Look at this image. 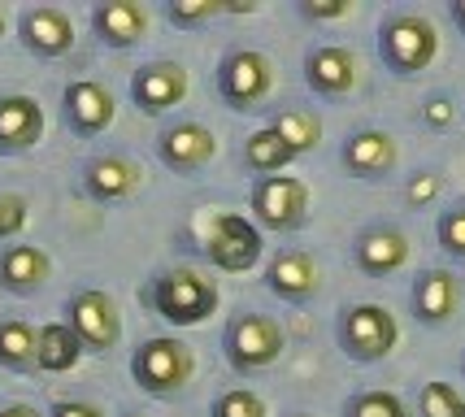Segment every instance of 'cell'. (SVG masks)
Segmentation results:
<instances>
[{
    "instance_id": "cell-1",
    "label": "cell",
    "mask_w": 465,
    "mask_h": 417,
    "mask_svg": "<svg viewBox=\"0 0 465 417\" xmlns=\"http://www.w3.org/2000/svg\"><path fill=\"white\" fill-rule=\"evenodd\" d=\"M374 48H379V61H383L387 74L418 79L422 70H430V61L440 57V31H435V22L426 18L422 9L391 5L383 18H379Z\"/></svg>"
},
{
    "instance_id": "cell-2",
    "label": "cell",
    "mask_w": 465,
    "mask_h": 417,
    "mask_svg": "<svg viewBox=\"0 0 465 417\" xmlns=\"http://www.w3.org/2000/svg\"><path fill=\"white\" fill-rule=\"evenodd\" d=\"M140 300L165 318L170 326H201L218 313V304H223V292H218V283L213 278H204L201 270H192V265H170L162 274L148 278V287L140 292Z\"/></svg>"
},
{
    "instance_id": "cell-3",
    "label": "cell",
    "mask_w": 465,
    "mask_h": 417,
    "mask_svg": "<svg viewBox=\"0 0 465 417\" xmlns=\"http://www.w3.org/2000/svg\"><path fill=\"white\" fill-rule=\"evenodd\" d=\"M287 352V331L279 318H270V313H252V309H243V313H231L223 326V361L231 365V374L240 378H252L270 370L274 361Z\"/></svg>"
},
{
    "instance_id": "cell-4",
    "label": "cell",
    "mask_w": 465,
    "mask_h": 417,
    "mask_svg": "<svg viewBox=\"0 0 465 417\" xmlns=\"http://www.w3.org/2000/svg\"><path fill=\"white\" fill-rule=\"evenodd\" d=\"M335 343L352 365H379L396 352L401 343V322L387 304H344L335 318Z\"/></svg>"
},
{
    "instance_id": "cell-5",
    "label": "cell",
    "mask_w": 465,
    "mask_h": 417,
    "mask_svg": "<svg viewBox=\"0 0 465 417\" xmlns=\"http://www.w3.org/2000/svg\"><path fill=\"white\" fill-rule=\"evenodd\" d=\"M213 92L231 114H257L274 92V61L262 48H226L218 70H213Z\"/></svg>"
},
{
    "instance_id": "cell-6",
    "label": "cell",
    "mask_w": 465,
    "mask_h": 417,
    "mask_svg": "<svg viewBox=\"0 0 465 417\" xmlns=\"http://www.w3.org/2000/svg\"><path fill=\"white\" fill-rule=\"evenodd\" d=\"M192 374H196V352L174 335H153L131 352V378H135V387L143 396H179L192 382Z\"/></svg>"
},
{
    "instance_id": "cell-7",
    "label": "cell",
    "mask_w": 465,
    "mask_h": 417,
    "mask_svg": "<svg viewBox=\"0 0 465 417\" xmlns=\"http://www.w3.org/2000/svg\"><path fill=\"white\" fill-rule=\"evenodd\" d=\"M248 209H252L257 231L296 235L304 222H309V187H304L296 174H270V179H252Z\"/></svg>"
},
{
    "instance_id": "cell-8",
    "label": "cell",
    "mask_w": 465,
    "mask_h": 417,
    "mask_svg": "<svg viewBox=\"0 0 465 417\" xmlns=\"http://www.w3.org/2000/svg\"><path fill=\"white\" fill-rule=\"evenodd\" d=\"M65 326L74 331V339L83 343V352L104 357L122 343V313L118 300L109 296L104 287H79L65 300Z\"/></svg>"
},
{
    "instance_id": "cell-9",
    "label": "cell",
    "mask_w": 465,
    "mask_h": 417,
    "mask_svg": "<svg viewBox=\"0 0 465 417\" xmlns=\"http://www.w3.org/2000/svg\"><path fill=\"white\" fill-rule=\"evenodd\" d=\"M265 253V235L257 231V222L243 213H218L204 239V257L209 265H218L223 274H248Z\"/></svg>"
},
{
    "instance_id": "cell-10",
    "label": "cell",
    "mask_w": 465,
    "mask_h": 417,
    "mask_svg": "<svg viewBox=\"0 0 465 417\" xmlns=\"http://www.w3.org/2000/svg\"><path fill=\"white\" fill-rule=\"evenodd\" d=\"M18 44L40 61H61L74 53V18L61 9V5H22L18 18H14Z\"/></svg>"
},
{
    "instance_id": "cell-11",
    "label": "cell",
    "mask_w": 465,
    "mask_h": 417,
    "mask_svg": "<svg viewBox=\"0 0 465 417\" xmlns=\"http://www.w3.org/2000/svg\"><path fill=\"white\" fill-rule=\"evenodd\" d=\"M265 287L270 296H279L292 309H304L322 296V265L309 248H292L283 243L274 257L265 261Z\"/></svg>"
},
{
    "instance_id": "cell-12",
    "label": "cell",
    "mask_w": 465,
    "mask_h": 417,
    "mask_svg": "<svg viewBox=\"0 0 465 417\" xmlns=\"http://www.w3.org/2000/svg\"><path fill=\"white\" fill-rule=\"evenodd\" d=\"M340 165H344L348 179L357 183H383L401 165V144L383 126H357L340 144Z\"/></svg>"
},
{
    "instance_id": "cell-13",
    "label": "cell",
    "mask_w": 465,
    "mask_h": 417,
    "mask_svg": "<svg viewBox=\"0 0 465 417\" xmlns=\"http://www.w3.org/2000/svg\"><path fill=\"white\" fill-rule=\"evenodd\" d=\"M361 83V61L348 44H313L304 53V87L318 100H348Z\"/></svg>"
},
{
    "instance_id": "cell-14",
    "label": "cell",
    "mask_w": 465,
    "mask_h": 417,
    "mask_svg": "<svg viewBox=\"0 0 465 417\" xmlns=\"http://www.w3.org/2000/svg\"><path fill=\"white\" fill-rule=\"evenodd\" d=\"M61 118L70 126V135L96 139L114 126L118 100L109 92V83H101V79H70L65 92H61Z\"/></svg>"
},
{
    "instance_id": "cell-15",
    "label": "cell",
    "mask_w": 465,
    "mask_h": 417,
    "mask_svg": "<svg viewBox=\"0 0 465 417\" xmlns=\"http://www.w3.org/2000/svg\"><path fill=\"white\" fill-rule=\"evenodd\" d=\"M187 87H192V79H187V70L179 61L157 57V61H143L140 70L131 74L126 92H131V104L140 109L143 118H162V114H170L174 104L187 100Z\"/></svg>"
},
{
    "instance_id": "cell-16",
    "label": "cell",
    "mask_w": 465,
    "mask_h": 417,
    "mask_svg": "<svg viewBox=\"0 0 465 417\" xmlns=\"http://www.w3.org/2000/svg\"><path fill=\"white\" fill-rule=\"evenodd\" d=\"M409 253H413V243H409V235L396 222H370V226H361L352 235V265L365 278L401 274L409 265Z\"/></svg>"
},
{
    "instance_id": "cell-17",
    "label": "cell",
    "mask_w": 465,
    "mask_h": 417,
    "mask_svg": "<svg viewBox=\"0 0 465 417\" xmlns=\"http://www.w3.org/2000/svg\"><path fill=\"white\" fill-rule=\"evenodd\" d=\"M213 157H218V139L196 118L170 122V126H162V135H157V161H162L170 174H201Z\"/></svg>"
},
{
    "instance_id": "cell-18",
    "label": "cell",
    "mask_w": 465,
    "mask_h": 417,
    "mask_svg": "<svg viewBox=\"0 0 465 417\" xmlns=\"http://www.w3.org/2000/svg\"><path fill=\"white\" fill-rule=\"evenodd\" d=\"M461 274L457 270H448V265H426L418 270L413 278V287H409V309H413V318L430 326V331H440L448 322L457 318V309H461Z\"/></svg>"
},
{
    "instance_id": "cell-19",
    "label": "cell",
    "mask_w": 465,
    "mask_h": 417,
    "mask_svg": "<svg viewBox=\"0 0 465 417\" xmlns=\"http://www.w3.org/2000/svg\"><path fill=\"white\" fill-rule=\"evenodd\" d=\"M143 183V170L135 157H126V153H96V157L83 161L79 170V187L87 200H96V204H118V200L135 196Z\"/></svg>"
},
{
    "instance_id": "cell-20",
    "label": "cell",
    "mask_w": 465,
    "mask_h": 417,
    "mask_svg": "<svg viewBox=\"0 0 465 417\" xmlns=\"http://www.w3.org/2000/svg\"><path fill=\"white\" fill-rule=\"evenodd\" d=\"M87 22H92V35H96L101 48L131 53L135 44H143L153 14H148V5H140V0H96Z\"/></svg>"
},
{
    "instance_id": "cell-21",
    "label": "cell",
    "mask_w": 465,
    "mask_h": 417,
    "mask_svg": "<svg viewBox=\"0 0 465 417\" xmlns=\"http://www.w3.org/2000/svg\"><path fill=\"white\" fill-rule=\"evenodd\" d=\"M48 278H53V257L40 243H5L0 248V292L5 296H40Z\"/></svg>"
},
{
    "instance_id": "cell-22",
    "label": "cell",
    "mask_w": 465,
    "mask_h": 417,
    "mask_svg": "<svg viewBox=\"0 0 465 417\" xmlns=\"http://www.w3.org/2000/svg\"><path fill=\"white\" fill-rule=\"evenodd\" d=\"M44 139V104L26 92L0 96V157H22Z\"/></svg>"
},
{
    "instance_id": "cell-23",
    "label": "cell",
    "mask_w": 465,
    "mask_h": 417,
    "mask_svg": "<svg viewBox=\"0 0 465 417\" xmlns=\"http://www.w3.org/2000/svg\"><path fill=\"white\" fill-rule=\"evenodd\" d=\"M265 126L283 139L296 157L313 153V148H318V139H322V114H318V109H309V104H283V109H274V114H270Z\"/></svg>"
},
{
    "instance_id": "cell-24",
    "label": "cell",
    "mask_w": 465,
    "mask_h": 417,
    "mask_svg": "<svg viewBox=\"0 0 465 417\" xmlns=\"http://www.w3.org/2000/svg\"><path fill=\"white\" fill-rule=\"evenodd\" d=\"M83 361V343L65 322H44L40 326V348H35V370L40 374H70Z\"/></svg>"
},
{
    "instance_id": "cell-25",
    "label": "cell",
    "mask_w": 465,
    "mask_h": 417,
    "mask_svg": "<svg viewBox=\"0 0 465 417\" xmlns=\"http://www.w3.org/2000/svg\"><path fill=\"white\" fill-rule=\"evenodd\" d=\"M35 348L40 331L26 318H0V370L9 374H35Z\"/></svg>"
},
{
    "instance_id": "cell-26",
    "label": "cell",
    "mask_w": 465,
    "mask_h": 417,
    "mask_svg": "<svg viewBox=\"0 0 465 417\" xmlns=\"http://www.w3.org/2000/svg\"><path fill=\"white\" fill-rule=\"evenodd\" d=\"M240 157H243V170H248V174L270 179V174H283L287 165L296 161V153H292V148H287V144L274 135L270 126H257L252 135L243 139V153H240Z\"/></svg>"
},
{
    "instance_id": "cell-27",
    "label": "cell",
    "mask_w": 465,
    "mask_h": 417,
    "mask_svg": "<svg viewBox=\"0 0 465 417\" xmlns=\"http://www.w3.org/2000/svg\"><path fill=\"white\" fill-rule=\"evenodd\" d=\"M162 18L174 31H204L209 22L226 18V0H162Z\"/></svg>"
},
{
    "instance_id": "cell-28",
    "label": "cell",
    "mask_w": 465,
    "mask_h": 417,
    "mask_svg": "<svg viewBox=\"0 0 465 417\" xmlns=\"http://www.w3.org/2000/svg\"><path fill=\"white\" fill-rule=\"evenodd\" d=\"M418 417H465V396L457 382L430 378L418 392Z\"/></svg>"
},
{
    "instance_id": "cell-29",
    "label": "cell",
    "mask_w": 465,
    "mask_h": 417,
    "mask_svg": "<svg viewBox=\"0 0 465 417\" xmlns=\"http://www.w3.org/2000/svg\"><path fill=\"white\" fill-rule=\"evenodd\" d=\"M344 417H409V409L396 392L365 387V392H352V396L344 400Z\"/></svg>"
},
{
    "instance_id": "cell-30",
    "label": "cell",
    "mask_w": 465,
    "mask_h": 417,
    "mask_svg": "<svg viewBox=\"0 0 465 417\" xmlns=\"http://www.w3.org/2000/svg\"><path fill=\"white\" fill-rule=\"evenodd\" d=\"M444 196V174L435 170V165H422V170H413L401 187V200H405V209H435Z\"/></svg>"
},
{
    "instance_id": "cell-31",
    "label": "cell",
    "mask_w": 465,
    "mask_h": 417,
    "mask_svg": "<svg viewBox=\"0 0 465 417\" xmlns=\"http://www.w3.org/2000/svg\"><path fill=\"white\" fill-rule=\"evenodd\" d=\"M209 417H270V409H265V400L252 387H226V392L213 396Z\"/></svg>"
},
{
    "instance_id": "cell-32",
    "label": "cell",
    "mask_w": 465,
    "mask_h": 417,
    "mask_svg": "<svg viewBox=\"0 0 465 417\" xmlns=\"http://www.w3.org/2000/svg\"><path fill=\"white\" fill-rule=\"evenodd\" d=\"M435 243L444 248V257L461 261L465 265V200L461 204H452L444 209L440 218H435Z\"/></svg>"
},
{
    "instance_id": "cell-33",
    "label": "cell",
    "mask_w": 465,
    "mask_h": 417,
    "mask_svg": "<svg viewBox=\"0 0 465 417\" xmlns=\"http://www.w3.org/2000/svg\"><path fill=\"white\" fill-rule=\"evenodd\" d=\"M292 14L309 26H322V22H340L352 14V0H292Z\"/></svg>"
},
{
    "instance_id": "cell-34",
    "label": "cell",
    "mask_w": 465,
    "mask_h": 417,
    "mask_svg": "<svg viewBox=\"0 0 465 417\" xmlns=\"http://www.w3.org/2000/svg\"><path fill=\"white\" fill-rule=\"evenodd\" d=\"M418 122H422L426 131H448V126L457 122V100H452V92H430V96L418 104Z\"/></svg>"
},
{
    "instance_id": "cell-35",
    "label": "cell",
    "mask_w": 465,
    "mask_h": 417,
    "mask_svg": "<svg viewBox=\"0 0 465 417\" xmlns=\"http://www.w3.org/2000/svg\"><path fill=\"white\" fill-rule=\"evenodd\" d=\"M26 226V200L14 192H0V243L5 239H18Z\"/></svg>"
},
{
    "instance_id": "cell-36",
    "label": "cell",
    "mask_w": 465,
    "mask_h": 417,
    "mask_svg": "<svg viewBox=\"0 0 465 417\" xmlns=\"http://www.w3.org/2000/svg\"><path fill=\"white\" fill-rule=\"evenodd\" d=\"M48 417H104L101 404H92V400H53L48 404Z\"/></svg>"
},
{
    "instance_id": "cell-37",
    "label": "cell",
    "mask_w": 465,
    "mask_h": 417,
    "mask_svg": "<svg viewBox=\"0 0 465 417\" xmlns=\"http://www.w3.org/2000/svg\"><path fill=\"white\" fill-rule=\"evenodd\" d=\"M0 417H48V413H40V409L26 404V400H14V404H0Z\"/></svg>"
},
{
    "instance_id": "cell-38",
    "label": "cell",
    "mask_w": 465,
    "mask_h": 417,
    "mask_svg": "<svg viewBox=\"0 0 465 417\" xmlns=\"http://www.w3.org/2000/svg\"><path fill=\"white\" fill-rule=\"evenodd\" d=\"M448 18H452V26L461 31V40H465V0H448Z\"/></svg>"
},
{
    "instance_id": "cell-39",
    "label": "cell",
    "mask_w": 465,
    "mask_h": 417,
    "mask_svg": "<svg viewBox=\"0 0 465 417\" xmlns=\"http://www.w3.org/2000/svg\"><path fill=\"white\" fill-rule=\"evenodd\" d=\"M240 18V14H257V0H226V18Z\"/></svg>"
},
{
    "instance_id": "cell-40",
    "label": "cell",
    "mask_w": 465,
    "mask_h": 417,
    "mask_svg": "<svg viewBox=\"0 0 465 417\" xmlns=\"http://www.w3.org/2000/svg\"><path fill=\"white\" fill-rule=\"evenodd\" d=\"M5 31H9V14H5V5H0V40H5Z\"/></svg>"
},
{
    "instance_id": "cell-41",
    "label": "cell",
    "mask_w": 465,
    "mask_h": 417,
    "mask_svg": "<svg viewBox=\"0 0 465 417\" xmlns=\"http://www.w3.org/2000/svg\"><path fill=\"white\" fill-rule=\"evenodd\" d=\"M287 417H313V413H304V409H301V413H287Z\"/></svg>"
},
{
    "instance_id": "cell-42",
    "label": "cell",
    "mask_w": 465,
    "mask_h": 417,
    "mask_svg": "<svg viewBox=\"0 0 465 417\" xmlns=\"http://www.w3.org/2000/svg\"><path fill=\"white\" fill-rule=\"evenodd\" d=\"M122 417H148V413H122Z\"/></svg>"
},
{
    "instance_id": "cell-43",
    "label": "cell",
    "mask_w": 465,
    "mask_h": 417,
    "mask_svg": "<svg viewBox=\"0 0 465 417\" xmlns=\"http://www.w3.org/2000/svg\"><path fill=\"white\" fill-rule=\"evenodd\" d=\"M461 287H465V265H461Z\"/></svg>"
},
{
    "instance_id": "cell-44",
    "label": "cell",
    "mask_w": 465,
    "mask_h": 417,
    "mask_svg": "<svg viewBox=\"0 0 465 417\" xmlns=\"http://www.w3.org/2000/svg\"><path fill=\"white\" fill-rule=\"evenodd\" d=\"M461 378H465V357H461Z\"/></svg>"
}]
</instances>
